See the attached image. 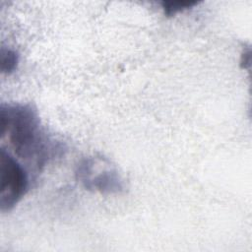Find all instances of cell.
<instances>
[{
	"label": "cell",
	"mask_w": 252,
	"mask_h": 252,
	"mask_svg": "<svg viewBox=\"0 0 252 252\" xmlns=\"http://www.w3.org/2000/svg\"><path fill=\"white\" fill-rule=\"evenodd\" d=\"M1 140H7L18 158L36 169L43 167L59 151L41 126L37 110L30 103L2 104Z\"/></svg>",
	"instance_id": "obj_1"
},
{
	"label": "cell",
	"mask_w": 252,
	"mask_h": 252,
	"mask_svg": "<svg viewBox=\"0 0 252 252\" xmlns=\"http://www.w3.org/2000/svg\"><path fill=\"white\" fill-rule=\"evenodd\" d=\"M76 177L88 190L118 194L124 186L118 170L105 158L88 157L77 165Z\"/></svg>",
	"instance_id": "obj_2"
},
{
	"label": "cell",
	"mask_w": 252,
	"mask_h": 252,
	"mask_svg": "<svg viewBox=\"0 0 252 252\" xmlns=\"http://www.w3.org/2000/svg\"><path fill=\"white\" fill-rule=\"evenodd\" d=\"M29 177L24 166L4 148L0 150V210L11 211L25 196Z\"/></svg>",
	"instance_id": "obj_3"
},
{
	"label": "cell",
	"mask_w": 252,
	"mask_h": 252,
	"mask_svg": "<svg viewBox=\"0 0 252 252\" xmlns=\"http://www.w3.org/2000/svg\"><path fill=\"white\" fill-rule=\"evenodd\" d=\"M0 63H1V72L6 75L13 73L19 63L18 53L8 47H2L0 53Z\"/></svg>",
	"instance_id": "obj_4"
},
{
	"label": "cell",
	"mask_w": 252,
	"mask_h": 252,
	"mask_svg": "<svg viewBox=\"0 0 252 252\" xmlns=\"http://www.w3.org/2000/svg\"><path fill=\"white\" fill-rule=\"evenodd\" d=\"M199 2L197 1H184V0H177V1H163L161 2L162 9L166 16H174L177 13H180L184 10L192 8L193 6L197 5Z\"/></svg>",
	"instance_id": "obj_5"
}]
</instances>
